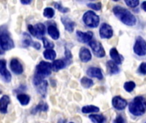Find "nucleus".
<instances>
[{"instance_id":"nucleus-43","label":"nucleus","mask_w":146,"mask_h":123,"mask_svg":"<svg viewBox=\"0 0 146 123\" xmlns=\"http://www.w3.org/2000/svg\"><path fill=\"white\" fill-rule=\"evenodd\" d=\"M63 122H64V121H63V120H60V121L58 122V123H63Z\"/></svg>"},{"instance_id":"nucleus-29","label":"nucleus","mask_w":146,"mask_h":123,"mask_svg":"<svg viewBox=\"0 0 146 123\" xmlns=\"http://www.w3.org/2000/svg\"><path fill=\"white\" fill-rule=\"evenodd\" d=\"M135 86H136V84L133 81H127L124 84V89L128 92H133Z\"/></svg>"},{"instance_id":"nucleus-6","label":"nucleus","mask_w":146,"mask_h":123,"mask_svg":"<svg viewBox=\"0 0 146 123\" xmlns=\"http://www.w3.org/2000/svg\"><path fill=\"white\" fill-rule=\"evenodd\" d=\"M133 51L139 57H144L146 55V41L142 37L137 38L133 46Z\"/></svg>"},{"instance_id":"nucleus-28","label":"nucleus","mask_w":146,"mask_h":123,"mask_svg":"<svg viewBox=\"0 0 146 123\" xmlns=\"http://www.w3.org/2000/svg\"><path fill=\"white\" fill-rule=\"evenodd\" d=\"M81 85H82V86L83 87H85V88H90V87H92V86H93V81L91 80V79H89V78H87V77H84V78H82L81 79Z\"/></svg>"},{"instance_id":"nucleus-3","label":"nucleus","mask_w":146,"mask_h":123,"mask_svg":"<svg viewBox=\"0 0 146 123\" xmlns=\"http://www.w3.org/2000/svg\"><path fill=\"white\" fill-rule=\"evenodd\" d=\"M14 42L9 33L3 28H0V47L5 51L14 48Z\"/></svg>"},{"instance_id":"nucleus-2","label":"nucleus","mask_w":146,"mask_h":123,"mask_svg":"<svg viewBox=\"0 0 146 123\" xmlns=\"http://www.w3.org/2000/svg\"><path fill=\"white\" fill-rule=\"evenodd\" d=\"M129 111L135 116H140L146 112V100L145 98L136 97L129 104Z\"/></svg>"},{"instance_id":"nucleus-27","label":"nucleus","mask_w":146,"mask_h":123,"mask_svg":"<svg viewBox=\"0 0 146 123\" xmlns=\"http://www.w3.org/2000/svg\"><path fill=\"white\" fill-rule=\"evenodd\" d=\"M56 57L55 51L53 50H45L44 51V57L47 60H54Z\"/></svg>"},{"instance_id":"nucleus-34","label":"nucleus","mask_w":146,"mask_h":123,"mask_svg":"<svg viewBox=\"0 0 146 123\" xmlns=\"http://www.w3.org/2000/svg\"><path fill=\"white\" fill-rule=\"evenodd\" d=\"M87 6L92 9H95V10H100L102 8L101 3H90L87 4Z\"/></svg>"},{"instance_id":"nucleus-18","label":"nucleus","mask_w":146,"mask_h":123,"mask_svg":"<svg viewBox=\"0 0 146 123\" xmlns=\"http://www.w3.org/2000/svg\"><path fill=\"white\" fill-rule=\"evenodd\" d=\"M34 30H35V37H37L38 39H40L45 33V27L42 23L36 24L34 26Z\"/></svg>"},{"instance_id":"nucleus-13","label":"nucleus","mask_w":146,"mask_h":123,"mask_svg":"<svg viewBox=\"0 0 146 123\" xmlns=\"http://www.w3.org/2000/svg\"><path fill=\"white\" fill-rule=\"evenodd\" d=\"M10 68H11V70H12L15 74H21L23 72L22 65H21V62H20L17 59H15V58H14V59L11 60V62H10Z\"/></svg>"},{"instance_id":"nucleus-8","label":"nucleus","mask_w":146,"mask_h":123,"mask_svg":"<svg viewBox=\"0 0 146 123\" xmlns=\"http://www.w3.org/2000/svg\"><path fill=\"white\" fill-rule=\"evenodd\" d=\"M99 34L102 39H110L113 36V29L109 24L104 23L99 29Z\"/></svg>"},{"instance_id":"nucleus-45","label":"nucleus","mask_w":146,"mask_h":123,"mask_svg":"<svg viewBox=\"0 0 146 123\" xmlns=\"http://www.w3.org/2000/svg\"><path fill=\"white\" fill-rule=\"evenodd\" d=\"M145 123H146V122H145Z\"/></svg>"},{"instance_id":"nucleus-20","label":"nucleus","mask_w":146,"mask_h":123,"mask_svg":"<svg viewBox=\"0 0 146 123\" xmlns=\"http://www.w3.org/2000/svg\"><path fill=\"white\" fill-rule=\"evenodd\" d=\"M107 68L110 74H115L119 73V67L117 66V64L112 61H108L107 62Z\"/></svg>"},{"instance_id":"nucleus-16","label":"nucleus","mask_w":146,"mask_h":123,"mask_svg":"<svg viewBox=\"0 0 146 123\" xmlns=\"http://www.w3.org/2000/svg\"><path fill=\"white\" fill-rule=\"evenodd\" d=\"M110 57L112 58L114 62H115L116 64H121V63L123 58L121 57V56L120 55V53L118 52L116 48H115V47L112 48L110 51Z\"/></svg>"},{"instance_id":"nucleus-25","label":"nucleus","mask_w":146,"mask_h":123,"mask_svg":"<svg viewBox=\"0 0 146 123\" xmlns=\"http://www.w3.org/2000/svg\"><path fill=\"white\" fill-rule=\"evenodd\" d=\"M89 118L93 123H104L105 121V117L103 115H91Z\"/></svg>"},{"instance_id":"nucleus-35","label":"nucleus","mask_w":146,"mask_h":123,"mask_svg":"<svg viewBox=\"0 0 146 123\" xmlns=\"http://www.w3.org/2000/svg\"><path fill=\"white\" fill-rule=\"evenodd\" d=\"M54 6H55L59 11H61V12H62V13H66V12H68V11H69L68 9L62 7V6L60 3H54Z\"/></svg>"},{"instance_id":"nucleus-4","label":"nucleus","mask_w":146,"mask_h":123,"mask_svg":"<svg viewBox=\"0 0 146 123\" xmlns=\"http://www.w3.org/2000/svg\"><path fill=\"white\" fill-rule=\"evenodd\" d=\"M83 21L87 27L95 28L99 25L100 18L95 12L92 10H88L83 15Z\"/></svg>"},{"instance_id":"nucleus-38","label":"nucleus","mask_w":146,"mask_h":123,"mask_svg":"<svg viewBox=\"0 0 146 123\" xmlns=\"http://www.w3.org/2000/svg\"><path fill=\"white\" fill-rule=\"evenodd\" d=\"M28 30H29V32L31 33V34H32L33 36H34V37H35V30H34V27H33V26H32V25H28Z\"/></svg>"},{"instance_id":"nucleus-24","label":"nucleus","mask_w":146,"mask_h":123,"mask_svg":"<svg viewBox=\"0 0 146 123\" xmlns=\"http://www.w3.org/2000/svg\"><path fill=\"white\" fill-rule=\"evenodd\" d=\"M48 105L45 104V103H43V102H41V103H39L34 109H33V110L32 111V114H36L37 112H38V111H47L48 110Z\"/></svg>"},{"instance_id":"nucleus-36","label":"nucleus","mask_w":146,"mask_h":123,"mask_svg":"<svg viewBox=\"0 0 146 123\" xmlns=\"http://www.w3.org/2000/svg\"><path fill=\"white\" fill-rule=\"evenodd\" d=\"M139 73L142 74H146V62H143L139 67Z\"/></svg>"},{"instance_id":"nucleus-33","label":"nucleus","mask_w":146,"mask_h":123,"mask_svg":"<svg viewBox=\"0 0 146 123\" xmlns=\"http://www.w3.org/2000/svg\"><path fill=\"white\" fill-rule=\"evenodd\" d=\"M125 3L128 7H131V8H135L139 4V1L138 0H126Z\"/></svg>"},{"instance_id":"nucleus-42","label":"nucleus","mask_w":146,"mask_h":123,"mask_svg":"<svg viewBox=\"0 0 146 123\" xmlns=\"http://www.w3.org/2000/svg\"><path fill=\"white\" fill-rule=\"evenodd\" d=\"M21 3H23V4H28V3H31V1H30V0H29V1H24V0H21Z\"/></svg>"},{"instance_id":"nucleus-15","label":"nucleus","mask_w":146,"mask_h":123,"mask_svg":"<svg viewBox=\"0 0 146 123\" xmlns=\"http://www.w3.org/2000/svg\"><path fill=\"white\" fill-rule=\"evenodd\" d=\"M61 20H62V24L64 25L66 30L68 31L69 33H72V32L74 31L75 23H74L71 19H69V18L67 17V16H62V17L61 18Z\"/></svg>"},{"instance_id":"nucleus-1","label":"nucleus","mask_w":146,"mask_h":123,"mask_svg":"<svg viewBox=\"0 0 146 123\" xmlns=\"http://www.w3.org/2000/svg\"><path fill=\"white\" fill-rule=\"evenodd\" d=\"M113 12L115 15L124 24L127 26H134L137 22V19L133 14H132L128 9L121 7L115 6L113 9Z\"/></svg>"},{"instance_id":"nucleus-14","label":"nucleus","mask_w":146,"mask_h":123,"mask_svg":"<svg viewBox=\"0 0 146 123\" xmlns=\"http://www.w3.org/2000/svg\"><path fill=\"white\" fill-rule=\"evenodd\" d=\"M80 59L83 62H87L92 59V54L91 51L86 48V47H82L80 51Z\"/></svg>"},{"instance_id":"nucleus-32","label":"nucleus","mask_w":146,"mask_h":123,"mask_svg":"<svg viewBox=\"0 0 146 123\" xmlns=\"http://www.w3.org/2000/svg\"><path fill=\"white\" fill-rule=\"evenodd\" d=\"M33 42L32 41V39L30 38V36L27 33H24V39H23V45L25 47H27L29 45H33Z\"/></svg>"},{"instance_id":"nucleus-44","label":"nucleus","mask_w":146,"mask_h":123,"mask_svg":"<svg viewBox=\"0 0 146 123\" xmlns=\"http://www.w3.org/2000/svg\"><path fill=\"white\" fill-rule=\"evenodd\" d=\"M69 123H74V122H69Z\"/></svg>"},{"instance_id":"nucleus-7","label":"nucleus","mask_w":146,"mask_h":123,"mask_svg":"<svg viewBox=\"0 0 146 123\" xmlns=\"http://www.w3.org/2000/svg\"><path fill=\"white\" fill-rule=\"evenodd\" d=\"M89 45L90 47L92 48L93 53L95 54L96 57H104L105 56V51L101 43L96 41V40H92L90 43H89Z\"/></svg>"},{"instance_id":"nucleus-40","label":"nucleus","mask_w":146,"mask_h":123,"mask_svg":"<svg viewBox=\"0 0 146 123\" xmlns=\"http://www.w3.org/2000/svg\"><path fill=\"white\" fill-rule=\"evenodd\" d=\"M66 57H67L68 59H70V58H72L71 53L69 52V51H68V50H66Z\"/></svg>"},{"instance_id":"nucleus-5","label":"nucleus","mask_w":146,"mask_h":123,"mask_svg":"<svg viewBox=\"0 0 146 123\" xmlns=\"http://www.w3.org/2000/svg\"><path fill=\"white\" fill-rule=\"evenodd\" d=\"M51 70H52V65L50 62L41 61L36 68L35 74L44 78L45 76H48L51 74Z\"/></svg>"},{"instance_id":"nucleus-26","label":"nucleus","mask_w":146,"mask_h":123,"mask_svg":"<svg viewBox=\"0 0 146 123\" xmlns=\"http://www.w3.org/2000/svg\"><path fill=\"white\" fill-rule=\"evenodd\" d=\"M47 81L46 80H44L42 83H40L38 86V93H40L43 97L45 96V93H46V91H47Z\"/></svg>"},{"instance_id":"nucleus-11","label":"nucleus","mask_w":146,"mask_h":123,"mask_svg":"<svg viewBox=\"0 0 146 123\" xmlns=\"http://www.w3.org/2000/svg\"><path fill=\"white\" fill-rule=\"evenodd\" d=\"M0 74L4 79V80H6L7 82L10 81L11 75L6 68V62L4 60H0Z\"/></svg>"},{"instance_id":"nucleus-12","label":"nucleus","mask_w":146,"mask_h":123,"mask_svg":"<svg viewBox=\"0 0 146 123\" xmlns=\"http://www.w3.org/2000/svg\"><path fill=\"white\" fill-rule=\"evenodd\" d=\"M87 75H89L90 77H93V78H97L98 80H102L104 78L102 70L98 68H95V67H92L89 68L87 72H86Z\"/></svg>"},{"instance_id":"nucleus-37","label":"nucleus","mask_w":146,"mask_h":123,"mask_svg":"<svg viewBox=\"0 0 146 123\" xmlns=\"http://www.w3.org/2000/svg\"><path fill=\"white\" fill-rule=\"evenodd\" d=\"M114 123H126V121H125V119L123 118L122 116H118L114 120Z\"/></svg>"},{"instance_id":"nucleus-31","label":"nucleus","mask_w":146,"mask_h":123,"mask_svg":"<svg viewBox=\"0 0 146 123\" xmlns=\"http://www.w3.org/2000/svg\"><path fill=\"white\" fill-rule=\"evenodd\" d=\"M55 15V11L52 8H46L44 10V16L46 18H52Z\"/></svg>"},{"instance_id":"nucleus-30","label":"nucleus","mask_w":146,"mask_h":123,"mask_svg":"<svg viewBox=\"0 0 146 123\" xmlns=\"http://www.w3.org/2000/svg\"><path fill=\"white\" fill-rule=\"evenodd\" d=\"M42 40L44 43V48H46V50H52V48H54V44L51 41H50L47 38L43 37Z\"/></svg>"},{"instance_id":"nucleus-17","label":"nucleus","mask_w":146,"mask_h":123,"mask_svg":"<svg viewBox=\"0 0 146 123\" xmlns=\"http://www.w3.org/2000/svg\"><path fill=\"white\" fill-rule=\"evenodd\" d=\"M9 102H10L9 98L7 95H3L0 98V112L1 113L5 114L7 112V108H8Z\"/></svg>"},{"instance_id":"nucleus-41","label":"nucleus","mask_w":146,"mask_h":123,"mask_svg":"<svg viewBox=\"0 0 146 123\" xmlns=\"http://www.w3.org/2000/svg\"><path fill=\"white\" fill-rule=\"evenodd\" d=\"M141 6H142V9L146 12V1L142 3V5H141Z\"/></svg>"},{"instance_id":"nucleus-22","label":"nucleus","mask_w":146,"mask_h":123,"mask_svg":"<svg viewBox=\"0 0 146 123\" xmlns=\"http://www.w3.org/2000/svg\"><path fill=\"white\" fill-rule=\"evenodd\" d=\"M99 111V108L94 105H87L82 108V112L84 114H88V113H97Z\"/></svg>"},{"instance_id":"nucleus-10","label":"nucleus","mask_w":146,"mask_h":123,"mask_svg":"<svg viewBox=\"0 0 146 123\" xmlns=\"http://www.w3.org/2000/svg\"><path fill=\"white\" fill-rule=\"evenodd\" d=\"M78 39L82 42V43H90L92 41V39L93 37V33L92 32H81V31H77L76 33Z\"/></svg>"},{"instance_id":"nucleus-39","label":"nucleus","mask_w":146,"mask_h":123,"mask_svg":"<svg viewBox=\"0 0 146 123\" xmlns=\"http://www.w3.org/2000/svg\"><path fill=\"white\" fill-rule=\"evenodd\" d=\"M32 46H33L34 48H36L37 50H38V49H40V44L39 43H38V42H33V45Z\"/></svg>"},{"instance_id":"nucleus-9","label":"nucleus","mask_w":146,"mask_h":123,"mask_svg":"<svg viewBox=\"0 0 146 123\" xmlns=\"http://www.w3.org/2000/svg\"><path fill=\"white\" fill-rule=\"evenodd\" d=\"M112 105L115 109L118 110H123L127 106V102L123 98L120 96H116L112 99Z\"/></svg>"},{"instance_id":"nucleus-19","label":"nucleus","mask_w":146,"mask_h":123,"mask_svg":"<svg viewBox=\"0 0 146 123\" xmlns=\"http://www.w3.org/2000/svg\"><path fill=\"white\" fill-rule=\"evenodd\" d=\"M47 31H48L49 35H50L53 39H59L60 33H59V31H58V29L56 28V26H53V25L49 26Z\"/></svg>"},{"instance_id":"nucleus-23","label":"nucleus","mask_w":146,"mask_h":123,"mask_svg":"<svg viewBox=\"0 0 146 123\" xmlns=\"http://www.w3.org/2000/svg\"><path fill=\"white\" fill-rule=\"evenodd\" d=\"M17 99L21 105H27L30 102V97L27 94H18Z\"/></svg>"},{"instance_id":"nucleus-21","label":"nucleus","mask_w":146,"mask_h":123,"mask_svg":"<svg viewBox=\"0 0 146 123\" xmlns=\"http://www.w3.org/2000/svg\"><path fill=\"white\" fill-rule=\"evenodd\" d=\"M65 67V62L61 60V59H58V60H55L52 63V69L56 72L59 71L60 69L63 68Z\"/></svg>"}]
</instances>
